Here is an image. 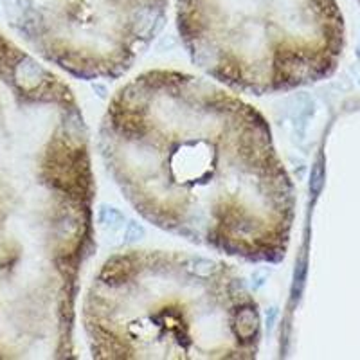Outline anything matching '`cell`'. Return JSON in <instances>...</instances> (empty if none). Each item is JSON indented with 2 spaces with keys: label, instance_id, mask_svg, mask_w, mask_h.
Instances as JSON below:
<instances>
[{
  "label": "cell",
  "instance_id": "5b68a950",
  "mask_svg": "<svg viewBox=\"0 0 360 360\" xmlns=\"http://www.w3.org/2000/svg\"><path fill=\"white\" fill-rule=\"evenodd\" d=\"M41 58L85 82L117 79L164 28L168 0H4Z\"/></svg>",
  "mask_w": 360,
  "mask_h": 360
},
{
  "label": "cell",
  "instance_id": "6da1fadb",
  "mask_svg": "<svg viewBox=\"0 0 360 360\" xmlns=\"http://www.w3.org/2000/svg\"><path fill=\"white\" fill-rule=\"evenodd\" d=\"M139 216L247 263L287 256L296 193L269 121L216 83L153 68L119 88L97 137Z\"/></svg>",
  "mask_w": 360,
  "mask_h": 360
},
{
  "label": "cell",
  "instance_id": "7a4b0ae2",
  "mask_svg": "<svg viewBox=\"0 0 360 360\" xmlns=\"http://www.w3.org/2000/svg\"><path fill=\"white\" fill-rule=\"evenodd\" d=\"M94 196L73 88L0 35V359H76Z\"/></svg>",
  "mask_w": 360,
  "mask_h": 360
},
{
  "label": "cell",
  "instance_id": "277c9868",
  "mask_svg": "<svg viewBox=\"0 0 360 360\" xmlns=\"http://www.w3.org/2000/svg\"><path fill=\"white\" fill-rule=\"evenodd\" d=\"M177 29L202 73L249 96L328 78L346 41L337 0H178Z\"/></svg>",
  "mask_w": 360,
  "mask_h": 360
},
{
  "label": "cell",
  "instance_id": "52a82bcc",
  "mask_svg": "<svg viewBox=\"0 0 360 360\" xmlns=\"http://www.w3.org/2000/svg\"><path fill=\"white\" fill-rule=\"evenodd\" d=\"M359 2H360V0H359Z\"/></svg>",
  "mask_w": 360,
  "mask_h": 360
},
{
  "label": "cell",
  "instance_id": "8992f818",
  "mask_svg": "<svg viewBox=\"0 0 360 360\" xmlns=\"http://www.w3.org/2000/svg\"><path fill=\"white\" fill-rule=\"evenodd\" d=\"M323 178H324L323 166L315 164L314 175H312V189H314V193H319L321 186H323Z\"/></svg>",
  "mask_w": 360,
  "mask_h": 360
},
{
  "label": "cell",
  "instance_id": "3957f363",
  "mask_svg": "<svg viewBox=\"0 0 360 360\" xmlns=\"http://www.w3.org/2000/svg\"><path fill=\"white\" fill-rule=\"evenodd\" d=\"M92 359L251 360L260 306L234 265L180 251L110 256L82 310Z\"/></svg>",
  "mask_w": 360,
  "mask_h": 360
}]
</instances>
